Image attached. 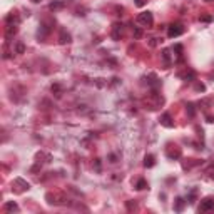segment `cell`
Segmentation results:
<instances>
[{
    "mask_svg": "<svg viewBox=\"0 0 214 214\" xmlns=\"http://www.w3.org/2000/svg\"><path fill=\"white\" fill-rule=\"evenodd\" d=\"M141 35H142V30L141 29H134V37L136 39H141Z\"/></svg>",
    "mask_w": 214,
    "mask_h": 214,
    "instance_id": "cell-13",
    "label": "cell"
},
{
    "mask_svg": "<svg viewBox=\"0 0 214 214\" xmlns=\"http://www.w3.org/2000/svg\"><path fill=\"white\" fill-rule=\"evenodd\" d=\"M206 2H211V0H206Z\"/></svg>",
    "mask_w": 214,
    "mask_h": 214,
    "instance_id": "cell-18",
    "label": "cell"
},
{
    "mask_svg": "<svg viewBox=\"0 0 214 214\" xmlns=\"http://www.w3.org/2000/svg\"><path fill=\"white\" fill-rule=\"evenodd\" d=\"M62 7H64L62 2H54V4H50V10H60Z\"/></svg>",
    "mask_w": 214,
    "mask_h": 214,
    "instance_id": "cell-10",
    "label": "cell"
},
{
    "mask_svg": "<svg viewBox=\"0 0 214 214\" xmlns=\"http://www.w3.org/2000/svg\"><path fill=\"white\" fill-rule=\"evenodd\" d=\"M5 211H18V206L15 203H7L5 204Z\"/></svg>",
    "mask_w": 214,
    "mask_h": 214,
    "instance_id": "cell-9",
    "label": "cell"
},
{
    "mask_svg": "<svg viewBox=\"0 0 214 214\" xmlns=\"http://www.w3.org/2000/svg\"><path fill=\"white\" fill-rule=\"evenodd\" d=\"M161 124L166 127H174V122H171V116L169 114H164L162 117H161Z\"/></svg>",
    "mask_w": 214,
    "mask_h": 214,
    "instance_id": "cell-6",
    "label": "cell"
},
{
    "mask_svg": "<svg viewBox=\"0 0 214 214\" xmlns=\"http://www.w3.org/2000/svg\"><path fill=\"white\" fill-rule=\"evenodd\" d=\"M182 32H184V27H182L181 24H172V25L169 27V30H167L169 37H177V35H181Z\"/></svg>",
    "mask_w": 214,
    "mask_h": 214,
    "instance_id": "cell-2",
    "label": "cell"
},
{
    "mask_svg": "<svg viewBox=\"0 0 214 214\" xmlns=\"http://www.w3.org/2000/svg\"><path fill=\"white\" fill-rule=\"evenodd\" d=\"M24 50H25V47H24L22 44H20V45H17V52H18V54H22Z\"/></svg>",
    "mask_w": 214,
    "mask_h": 214,
    "instance_id": "cell-15",
    "label": "cell"
},
{
    "mask_svg": "<svg viewBox=\"0 0 214 214\" xmlns=\"http://www.w3.org/2000/svg\"><path fill=\"white\" fill-rule=\"evenodd\" d=\"M204 89H206V87H204V84H201V82L196 84V91H201V92H203Z\"/></svg>",
    "mask_w": 214,
    "mask_h": 214,
    "instance_id": "cell-14",
    "label": "cell"
},
{
    "mask_svg": "<svg viewBox=\"0 0 214 214\" xmlns=\"http://www.w3.org/2000/svg\"><path fill=\"white\" fill-rule=\"evenodd\" d=\"M60 42L62 44H69L70 42V35L65 32V30H60Z\"/></svg>",
    "mask_w": 214,
    "mask_h": 214,
    "instance_id": "cell-7",
    "label": "cell"
},
{
    "mask_svg": "<svg viewBox=\"0 0 214 214\" xmlns=\"http://www.w3.org/2000/svg\"><path fill=\"white\" fill-rule=\"evenodd\" d=\"M136 4H137V5H139V7H142V5H144V4H145V2H144V0H136Z\"/></svg>",
    "mask_w": 214,
    "mask_h": 214,
    "instance_id": "cell-16",
    "label": "cell"
},
{
    "mask_svg": "<svg viewBox=\"0 0 214 214\" xmlns=\"http://www.w3.org/2000/svg\"><path fill=\"white\" fill-rule=\"evenodd\" d=\"M32 2H40V0H32Z\"/></svg>",
    "mask_w": 214,
    "mask_h": 214,
    "instance_id": "cell-17",
    "label": "cell"
},
{
    "mask_svg": "<svg viewBox=\"0 0 214 214\" xmlns=\"http://www.w3.org/2000/svg\"><path fill=\"white\" fill-rule=\"evenodd\" d=\"M122 35V24H114V29H112V39H119Z\"/></svg>",
    "mask_w": 214,
    "mask_h": 214,
    "instance_id": "cell-4",
    "label": "cell"
},
{
    "mask_svg": "<svg viewBox=\"0 0 214 214\" xmlns=\"http://www.w3.org/2000/svg\"><path fill=\"white\" fill-rule=\"evenodd\" d=\"M137 22L139 24H142V25H145V27H151L152 25V14H149V12H142L141 15L137 17Z\"/></svg>",
    "mask_w": 214,
    "mask_h": 214,
    "instance_id": "cell-1",
    "label": "cell"
},
{
    "mask_svg": "<svg viewBox=\"0 0 214 214\" xmlns=\"http://www.w3.org/2000/svg\"><path fill=\"white\" fill-rule=\"evenodd\" d=\"M162 62H164V67H171V52L169 50H162Z\"/></svg>",
    "mask_w": 214,
    "mask_h": 214,
    "instance_id": "cell-5",
    "label": "cell"
},
{
    "mask_svg": "<svg viewBox=\"0 0 214 214\" xmlns=\"http://www.w3.org/2000/svg\"><path fill=\"white\" fill-rule=\"evenodd\" d=\"M147 187V182L144 181V179H141V181L137 182V189H145Z\"/></svg>",
    "mask_w": 214,
    "mask_h": 214,
    "instance_id": "cell-11",
    "label": "cell"
},
{
    "mask_svg": "<svg viewBox=\"0 0 214 214\" xmlns=\"http://www.w3.org/2000/svg\"><path fill=\"white\" fill-rule=\"evenodd\" d=\"M182 206H184V201H182V199H177V203H176V211H181Z\"/></svg>",
    "mask_w": 214,
    "mask_h": 214,
    "instance_id": "cell-12",
    "label": "cell"
},
{
    "mask_svg": "<svg viewBox=\"0 0 214 214\" xmlns=\"http://www.w3.org/2000/svg\"><path fill=\"white\" fill-rule=\"evenodd\" d=\"M144 166H145V167H152V166H154V156H151V154H149V156H145Z\"/></svg>",
    "mask_w": 214,
    "mask_h": 214,
    "instance_id": "cell-8",
    "label": "cell"
},
{
    "mask_svg": "<svg viewBox=\"0 0 214 214\" xmlns=\"http://www.w3.org/2000/svg\"><path fill=\"white\" fill-rule=\"evenodd\" d=\"M211 209H214V201L211 199V197H206V199L201 203L199 211H201V212H206V211H211Z\"/></svg>",
    "mask_w": 214,
    "mask_h": 214,
    "instance_id": "cell-3",
    "label": "cell"
}]
</instances>
